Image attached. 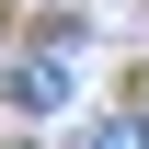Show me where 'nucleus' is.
Instances as JSON below:
<instances>
[{
    "label": "nucleus",
    "instance_id": "1",
    "mask_svg": "<svg viewBox=\"0 0 149 149\" xmlns=\"http://www.w3.org/2000/svg\"><path fill=\"white\" fill-rule=\"evenodd\" d=\"M0 92H12L23 115H57V103H69V69H57V57H23V69L0 80Z\"/></svg>",
    "mask_w": 149,
    "mask_h": 149
},
{
    "label": "nucleus",
    "instance_id": "2",
    "mask_svg": "<svg viewBox=\"0 0 149 149\" xmlns=\"http://www.w3.org/2000/svg\"><path fill=\"white\" fill-rule=\"evenodd\" d=\"M92 149H149V115H103V126H92Z\"/></svg>",
    "mask_w": 149,
    "mask_h": 149
}]
</instances>
